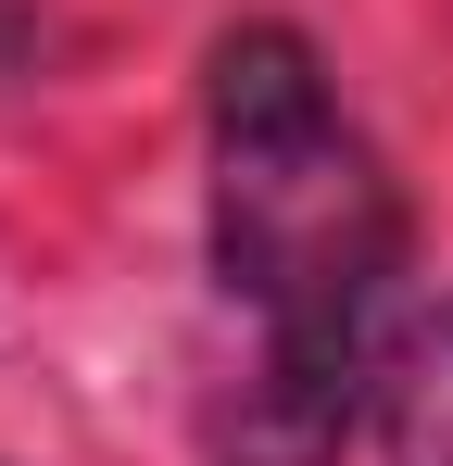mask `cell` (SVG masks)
Listing matches in <instances>:
<instances>
[{"mask_svg":"<svg viewBox=\"0 0 453 466\" xmlns=\"http://www.w3.org/2000/svg\"><path fill=\"white\" fill-rule=\"evenodd\" d=\"M215 278L252 303V379L215 416V466H327L378 379L403 189L290 25H239L215 51Z\"/></svg>","mask_w":453,"mask_h":466,"instance_id":"obj_1","label":"cell"},{"mask_svg":"<svg viewBox=\"0 0 453 466\" xmlns=\"http://www.w3.org/2000/svg\"><path fill=\"white\" fill-rule=\"evenodd\" d=\"M390 466H453V328H428L390 379Z\"/></svg>","mask_w":453,"mask_h":466,"instance_id":"obj_2","label":"cell"}]
</instances>
